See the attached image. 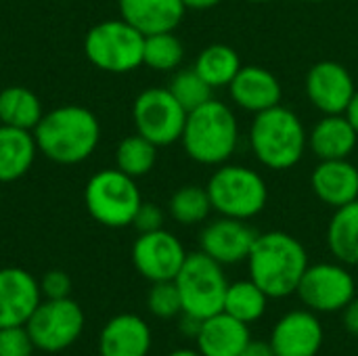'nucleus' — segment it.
I'll return each mask as SVG.
<instances>
[{
    "label": "nucleus",
    "mask_w": 358,
    "mask_h": 356,
    "mask_svg": "<svg viewBox=\"0 0 358 356\" xmlns=\"http://www.w3.org/2000/svg\"><path fill=\"white\" fill-rule=\"evenodd\" d=\"M245 262L250 279L271 300H283L296 294L298 283L310 264L302 241L285 231L258 233Z\"/></svg>",
    "instance_id": "1"
},
{
    "label": "nucleus",
    "mask_w": 358,
    "mask_h": 356,
    "mask_svg": "<svg viewBox=\"0 0 358 356\" xmlns=\"http://www.w3.org/2000/svg\"><path fill=\"white\" fill-rule=\"evenodd\" d=\"M38 153L59 166L86 162L101 141L96 115L82 105H61L42 115L34 128Z\"/></svg>",
    "instance_id": "2"
},
{
    "label": "nucleus",
    "mask_w": 358,
    "mask_h": 356,
    "mask_svg": "<svg viewBox=\"0 0 358 356\" xmlns=\"http://www.w3.org/2000/svg\"><path fill=\"white\" fill-rule=\"evenodd\" d=\"M185 153L201 166L227 164L239 145V122L229 105L218 99L187 113L180 136Z\"/></svg>",
    "instance_id": "3"
},
{
    "label": "nucleus",
    "mask_w": 358,
    "mask_h": 356,
    "mask_svg": "<svg viewBox=\"0 0 358 356\" xmlns=\"http://www.w3.org/2000/svg\"><path fill=\"white\" fill-rule=\"evenodd\" d=\"M248 138L254 157L275 172L298 166L308 149L304 122L296 111L283 105L256 113Z\"/></svg>",
    "instance_id": "4"
},
{
    "label": "nucleus",
    "mask_w": 358,
    "mask_h": 356,
    "mask_svg": "<svg viewBox=\"0 0 358 356\" xmlns=\"http://www.w3.org/2000/svg\"><path fill=\"white\" fill-rule=\"evenodd\" d=\"M212 210L218 216L250 220L266 208L268 187L262 174L239 164H222L214 170L208 185Z\"/></svg>",
    "instance_id": "5"
},
{
    "label": "nucleus",
    "mask_w": 358,
    "mask_h": 356,
    "mask_svg": "<svg viewBox=\"0 0 358 356\" xmlns=\"http://www.w3.org/2000/svg\"><path fill=\"white\" fill-rule=\"evenodd\" d=\"M84 204L92 220L107 229L130 227L143 204L136 178L117 168H103L92 174L84 189Z\"/></svg>",
    "instance_id": "6"
},
{
    "label": "nucleus",
    "mask_w": 358,
    "mask_h": 356,
    "mask_svg": "<svg viewBox=\"0 0 358 356\" xmlns=\"http://www.w3.org/2000/svg\"><path fill=\"white\" fill-rule=\"evenodd\" d=\"M145 36L128 21L105 19L84 36V55L101 71L130 73L143 65Z\"/></svg>",
    "instance_id": "7"
},
{
    "label": "nucleus",
    "mask_w": 358,
    "mask_h": 356,
    "mask_svg": "<svg viewBox=\"0 0 358 356\" xmlns=\"http://www.w3.org/2000/svg\"><path fill=\"white\" fill-rule=\"evenodd\" d=\"M174 283L180 294L182 313L201 321L222 313L229 279L224 266L201 250L187 254V260L178 271Z\"/></svg>",
    "instance_id": "8"
},
{
    "label": "nucleus",
    "mask_w": 358,
    "mask_h": 356,
    "mask_svg": "<svg viewBox=\"0 0 358 356\" xmlns=\"http://www.w3.org/2000/svg\"><path fill=\"white\" fill-rule=\"evenodd\" d=\"M296 296L304 308L317 315L342 313L357 296V279L342 262H317L304 271Z\"/></svg>",
    "instance_id": "9"
},
{
    "label": "nucleus",
    "mask_w": 358,
    "mask_h": 356,
    "mask_svg": "<svg viewBox=\"0 0 358 356\" xmlns=\"http://www.w3.org/2000/svg\"><path fill=\"white\" fill-rule=\"evenodd\" d=\"M132 122L141 136L157 147H168L180 141L187 111L174 99L168 86H151L134 99Z\"/></svg>",
    "instance_id": "10"
},
{
    "label": "nucleus",
    "mask_w": 358,
    "mask_h": 356,
    "mask_svg": "<svg viewBox=\"0 0 358 356\" xmlns=\"http://www.w3.org/2000/svg\"><path fill=\"white\" fill-rule=\"evenodd\" d=\"M25 329L31 342L42 353H61L69 348L84 329V313L71 298H57L40 302Z\"/></svg>",
    "instance_id": "11"
},
{
    "label": "nucleus",
    "mask_w": 358,
    "mask_h": 356,
    "mask_svg": "<svg viewBox=\"0 0 358 356\" xmlns=\"http://www.w3.org/2000/svg\"><path fill=\"white\" fill-rule=\"evenodd\" d=\"M187 260L185 245L166 229L141 233L132 245V264L151 283L174 281Z\"/></svg>",
    "instance_id": "12"
},
{
    "label": "nucleus",
    "mask_w": 358,
    "mask_h": 356,
    "mask_svg": "<svg viewBox=\"0 0 358 356\" xmlns=\"http://www.w3.org/2000/svg\"><path fill=\"white\" fill-rule=\"evenodd\" d=\"M306 97L323 115L346 113L355 92L357 82L350 69L340 61H319L306 73Z\"/></svg>",
    "instance_id": "13"
},
{
    "label": "nucleus",
    "mask_w": 358,
    "mask_h": 356,
    "mask_svg": "<svg viewBox=\"0 0 358 356\" xmlns=\"http://www.w3.org/2000/svg\"><path fill=\"white\" fill-rule=\"evenodd\" d=\"M256 237L258 233L248 225V220L218 216L201 229L199 250L222 266H235L248 260Z\"/></svg>",
    "instance_id": "14"
},
{
    "label": "nucleus",
    "mask_w": 358,
    "mask_h": 356,
    "mask_svg": "<svg viewBox=\"0 0 358 356\" xmlns=\"http://www.w3.org/2000/svg\"><path fill=\"white\" fill-rule=\"evenodd\" d=\"M268 342L275 356H317L325 342V329L317 313L298 308L275 323Z\"/></svg>",
    "instance_id": "15"
},
{
    "label": "nucleus",
    "mask_w": 358,
    "mask_h": 356,
    "mask_svg": "<svg viewBox=\"0 0 358 356\" xmlns=\"http://www.w3.org/2000/svg\"><path fill=\"white\" fill-rule=\"evenodd\" d=\"M229 97L235 107L256 115L281 105L283 86L271 69L262 65H243L229 84Z\"/></svg>",
    "instance_id": "16"
},
{
    "label": "nucleus",
    "mask_w": 358,
    "mask_h": 356,
    "mask_svg": "<svg viewBox=\"0 0 358 356\" xmlns=\"http://www.w3.org/2000/svg\"><path fill=\"white\" fill-rule=\"evenodd\" d=\"M42 298L40 283L23 269H0V329L25 325Z\"/></svg>",
    "instance_id": "17"
},
{
    "label": "nucleus",
    "mask_w": 358,
    "mask_h": 356,
    "mask_svg": "<svg viewBox=\"0 0 358 356\" xmlns=\"http://www.w3.org/2000/svg\"><path fill=\"white\" fill-rule=\"evenodd\" d=\"M310 187L319 201L338 210L358 199V168L350 159H323L310 174Z\"/></svg>",
    "instance_id": "18"
},
{
    "label": "nucleus",
    "mask_w": 358,
    "mask_h": 356,
    "mask_svg": "<svg viewBox=\"0 0 358 356\" xmlns=\"http://www.w3.org/2000/svg\"><path fill=\"white\" fill-rule=\"evenodd\" d=\"M151 329L145 319L124 313L107 321L99 338L101 356H147L151 350Z\"/></svg>",
    "instance_id": "19"
},
{
    "label": "nucleus",
    "mask_w": 358,
    "mask_h": 356,
    "mask_svg": "<svg viewBox=\"0 0 358 356\" xmlns=\"http://www.w3.org/2000/svg\"><path fill=\"white\" fill-rule=\"evenodd\" d=\"M120 17L143 36L174 31L187 8L182 0H117Z\"/></svg>",
    "instance_id": "20"
},
{
    "label": "nucleus",
    "mask_w": 358,
    "mask_h": 356,
    "mask_svg": "<svg viewBox=\"0 0 358 356\" xmlns=\"http://www.w3.org/2000/svg\"><path fill=\"white\" fill-rule=\"evenodd\" d=\"M250 340V325L237 321L224 311L203 319L195 338L201 356H239Z\"/></svg>",
    "instance_id": "21"
},
{
    "label": "nucleus",
    "mask_w": 358,
    "mask_h": 356,
    "mask_svg": "<svg viewBox=\"0 0 358 356\" xmlns=\"http://www.w3.org/2000/svg\"><path fill=\"white\" fill-rule=\"evenodd\" d=\"M358 145V132L346 113L323 115L308 134V149L319 162L350 159Z\"/></svg>",
    "instance_id": "22"
},
{
    "label": "nucleus",
    "mask_w": 358,
    "mask_h": 356,
    "mask_svg": "<svg viewBox=\"0 0 358 356\" xmlns=\"http://www.w3.org/2000/svg\"><path fill=\"white\" fill-rule=\"evenodd\" d=\"M38 155L31 130L0 124V185L23 178Z\"/></svg>",
    "instance_id": "23"
},
{
    "label": "nucleus",
    "mask_w": 358,
    "mask_h": 356,
    "mask_svg": "<svg viewBox=\"0 0 358 356\" xmlns=\"http://www.w3.org/2000/svg\"><path fill=\"white\" fill-rule=\"evenodd\" d=\"M327 245L338 262L358 266V199L334 212L327 225Z\"/></svg>",
    "instance_id": "24"
},
{
    "label": "nucleus",
    "mask_w": 358,
    "mask_h": 356,
    "mask_svg": "<svg viewBox=\"0 0 358 356\" xmlns=\"http://www.w3.org/2000/svg\"><path fill=\"white\" fill-rule=\"evenodd\" d=\"M42 115V103L31 88L17 84L0 90V124L34 132Z\"/></svg>",
    "instance_id": "25"
},
{
    "label": "nucleus",
    "mask_w": 358,
    "mask_h": 356,
    "mask_svg": "<svg viewBox=\"0 0 358 356\" xmlns=\"http://www.w3.org/2000/svg\"><path fill=\"white\" fill-rule=\"evenodd\" d=\"M195 71L216 90V88H229L237 71L243 67L239 52L229 44H210L201 48L193 63Z\"/></svg>",
    "instance_id": "26"
},
{
    "label": "nucleus",
    "mask_w": 358,
    "mask_h": 356,
    "mask_svg": "<svg viewBox=\"0 0 358 356\" xmlns=\"http://www.w3.org/2000/svg\"><path fill=\"white\" fill-rule=\"evenodd\" d=\"M268 296L252 281V279H243V281H235L229 283L227 296H224V313L235 317L241 323H256L264 317L266 306H268Z\"/></svg>",
    "instance_id": "27"
},
{
    "label": "nucleus",
    "mask_w": 358,
    "mask_h": 356,
    "mask_svg": "<svg viewBox=\"0 0 358 356\" xmlns=\"http://www.w3.org/2000/svg\"><path fill=\"white\" fill-rule=\"evenodd\" d=\"M212 210V201L208 189L201 185H185L176 189L168 201V214L174 222L182 227H195L208 220Z\"/></svg>",
    "instance_id": "28"
},
{
    "label": "nucleus",
    "mask_w": 358,
    "mask_h": 356,
    "mask_svg": "<svg viewBox=\"0 0 358 356\" xmlns=\"http://www.w3.org/2000/svg\"><path fill=\"white\" fill-rule=\"evenodd\" d=\"M157 145L141 136L138 132L120 141L115 149V168L132 178L147 176L157 162Z\"/></svg>",
    "instance_id": "29"
},
{
    "label": "nucleus",
    "mask_w": 358,
    "mask_h": 356,
    "mask_svg": "<svg viewBox=\"0 0 358 356\" xmlns=\"http://www.w3.org/2000/svg\"><path fill=\"white\" fill-rule=\"evenodd\" d=\"M185 46L174 31H159L145 36L143 48V65L153 71H176L182 65Z\"/></svg>",
    "instance_id": "30"
},
{
    "label": "nucleus",
    "mask_w": 358,
    "mask_h": 356,
    "mask_svg": "<svg viewBox=\"0 0 358 356\" xmlns=\"http://www.w3.org/2000/svg\"><path fill=\"white\" fill-rule=\"evenodd\" d=\"M168 90L185 107L187 113L214 99V88L195 71V67L176 69L174 76L170 78Z\"/></svg>",
    "instance_id": "31"
},
{
    "label": "nucleus",
    "mask_w": 358,
    "mask_h": 356,
    "mask_svg": "<svg viewBox=\"0 0 358 356\" xmlns=\"http://www.w3.org/2000/svg\"><path fill=\"white\" fill-rule=\"evenodd\" d=\"M147 308L157 319H174L182 313L180 294L174 281H157L151 283L147 294Z\"/></svg>",
    "instance_id": "32"
},
{
    "label": "nucleus",
    "mask_w": 358,
    "mask_h": 356,
    "mask_svg": "<svg viewBox=\"0 0 358 356\" xmlns=\"http://www.w3.org/2000/svg\"><path fill=\"white\" fill-rule=\"evenodd\" d=\"M36 350L25 325L0 329V356H31Z\"/></svg>",
    "instance_id": "33"
},
{
    "label": "nucleus",
    "mask_w": 358,
    "mask_h": 356,
    "mask_svg": "<svg viewBox=\"0 0 358 356\" xmlns=\"http://www.w3.org/2000/svg\"><path fill=\"white\" fill-rule=\"evenodd\" d=\"M164 220H166V216H164V210L159 206L143 201L134 214L132 227L138 231V235L141 233H153V231L164 229Z\"/></svg>",
    "instance_id": "34"
},
{
    "label": "nucleus",
    "mask_w": 358,
    "mask_h": 356,
    "mask_svg": "<svg viewBox=\"0 0 358 356\" xmlns=\"http://www.w3.org/2000/svg\"><path fill=\"white\" fill-rule=\"evenodd\" d=\"M40 292L46 296V300H57V298H69L71 292V279L63 271H48L40 279Z\"/></svg>",
    "instance_id": "35"
},
{
    "label": "nucleus",
    "mask_w": 358,
    "mask_h": 356,
    "mask_svg": "<svg viewBox=\"0 0 358 356\" xmlns=\"http://www.w3.org/2000/svg\"><path fill=\"white\" fill-rule=\"evenodd\" d=\"M342 321L350 336H358V296H355L342 311Z\"/></svg>",
    "instance_id": "36"
},
{
    "label": "nucleus",
    "mask_w": 358,
    "mask_h": 356,
    "mask_svg": "<svg viewBox=\"0 0 358 356\" xmlns=\"http://www.w3.org/2000/svg\"><path fill=\"white\" fill-rule=\"evenodd\" d=\"M239 356H275V350L268 340H250Z\"/></svg>",
    "instance_id": "37"
},
{
    "label": "nucleus",
    "mask_w": 358,
    "mask_h": 356,
    "mask_svg": "<svg viewBox=\"0 0 358 356\" xmlns=\"http://www.w3.org/2000/svg\"><path fill=\"white\" fill-rule=\"evenodd\" d=\"M180 334L185 336V338H197V334H199V329H201V319H197V317H191V315H187V313H180Z\"/></svg>",
    "instance_id": "38"
},
{
    "label": "nucleus",
    "mask_w": 358,
    "mask_h": 356,
    "mask_svg": "<svg viewBox=\"0 0 358 356\" xmlns=\"http://www.w3.org/2000/svg\"><path fill=\"white\" fill-rule=\"evenodd\" d=\"M222 0H182V4H185V8L189 10H208V8H214V6H218Z\"/></svg>",
    "instance_id": "39"
},
{
    "label": "nucleus",
    "mask_w": 358,
    "mask_h": 356,
    "mask_svg": "<svg viewBox=\"0 0 358 356\" xmlns=\"http://www.w3.org/2000/svg\"><path fill=\"white\" fill-rule=\"evenodd\" d=\"M346 118L352 122V126L357 128L358 132V88L355 97H352V101H350V105H348V109H346Z\"/></svg>",
    "instance_id": "40"
},
{
    "label": "nucleus",
    "mask_w": 358,
    "mask_h": 356,
    "mask_svg": "<svg viewBox=\"0 0 358 356\" xmlns=\"http://www.w3.org/2000/svg\"><path fill=\"white\" fill-rule=\"evenodd\" d=\"M168 356H201V353L199 350H191V348H180V350L170 353Z\"/></svg>",
    "instance_id": "41"
},
{
    "label": "nucleus",
    "mask_w": 358,
    "mask_h": 356,
    "mask_svg": "<svg viewBox=\"0 0 358 356\" xmlns=\"http://www.w3.org/2000/svg\"><path fill=\"white\" fill-rule=\"evenodd\" d=\"M248 2H271V0H248Z\"/></svg>",
    "instance_id": "42"
},
{
    "label": "nucleus",
    "mask_w": 358,
    "mask_h": 356,
    "mask_svg": "<svg viewBox=\"0 0 358 356\" xmlns=\"http://www.w3.org/2000/svg\"><path fill=\"white\" fill-rule=\"evenodd\" d=\"M306 2H323V0H306Z\"/></svg>",
    "instance_id": "43"
}]
</instances>
